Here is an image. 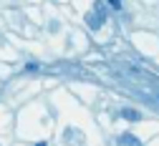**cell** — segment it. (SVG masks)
<instances>
[{
    "mask_svg": "<svg viewBox=\"0 0 159 146\" xmlns=\"http://www.w3.org/2000/svg\"><path fill=\"white\" fill-rule=\"evenodd\" d=\"M104 20H106V13H98V10H93V13L86 15V23H89L91 30H98V28L104 25Z\"/></svg>",
    "mask_w": 159,
    "mask_h": 146,
    "instance_id": "obj_1",
    "label": "cell"
},
{
    "mask_svg": "<svg viewBox=\"0 0 159 146\" xmlns=\"http://www.w3.org/2000/svg\"><path fill=\"white\" fill-rule=\"evenodd\" d=\"M119 144H131V146H136L139 139H136L134 134H121V136H119Z\"/></svg>",
    "mask_w": 159,
    "mask_h": 146,
    "instance_id": "obj_2",
    "label": "cell"
},
{
    "mask_svg": "<svg viewBox=\"0 0 159 146\" xmlns=\"http://www.w3.org/2000/svg\"><path fill=\"white\" fill-rule=\"evenodd\" d=\"M121 116H124V118H129V121L142 118V113H139V111H134V108H124V111H121Z\"/></svg>",
    "mask_w": 159,
    "mask_h": 146,
    "instance_id": "obj_3",
    "label": "cell"
},
{
    "mask_svg": "<svg viewBox=\"0 0 159 146\" xmlns=\"http://www.w3.org/2000/svg\"><path fill=\"white\" fill-rule=\"evenodd\" d=\"M109 5L111 8H121V0H109Z\"/></svg>",
    "mask_w": 159,
    "mask_h": 146,
    "instance_id": "obj_4",
    "label": "cell"
}]
</instances>
